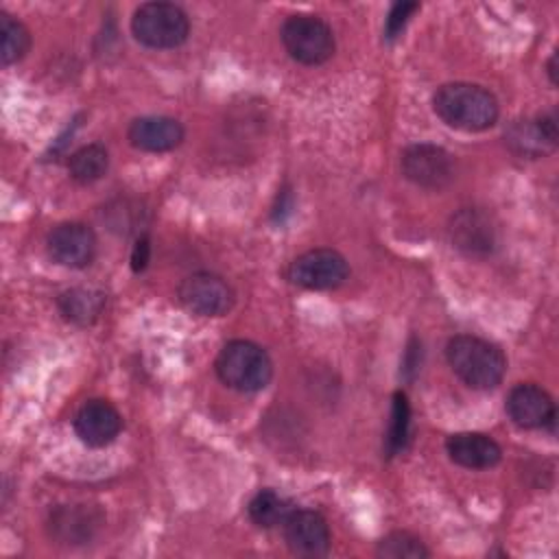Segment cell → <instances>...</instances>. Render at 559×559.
Instances as JSON below:
<instances>
[{"mask_svg": "<svg viewBox=\"0 0 559 559\" xmlns=\"http://www.w3.org/2000/svg\"><path fill=\"white\" fill-rule=\"evenodd\" d=\"M100 522H103L100 513L94 511L92 507L63 504L50 513L48 528H50V535L59 544L79 546V544L90 542L96 535Z\"/></svg>", "mask_w": 559, "mask_h": 559, "instance_id": "2e32d148", "label": "cell"}, {"mask_svg": "<svg viewBox=\"0 0 559 559\" xmlns=\"http://www.w3.org/2000/svg\"><path fill=\"white\" fill-rule=\"evenodd\" d=\"M450 240L452 245L469 258H485L496 249L498 234L489 218L478 207H463L450 218Z\"/></svg>", "mask_w": 559, "mask_h": 559, "instance_id": "8fae6325", "label": "cell"}, {"mask_svg": "<svg viewBox=\"0 0 559 559\" xmlns=\"http://www.w3.org/2000/svg\"><path fill=\"white\" fill-rule=\"evenodd\" d=\"M181 306L199 317H223L234 308L236 293L216 273L199 271L181 280L177 288Z\"/></svg>", "mask_w": 559, "mask_h": 559, "instance_id": "52a82bcc", "label": "cell"}, {"mask_svg": "<svg viewBox=\"0 0 559 559\" xmlns=\"http://www.w3.org/2000/svg\"><path fill=\"white\" fill-rule=\"evenodd\" d=\"M417 9H419L417 2H395V4L391 7V11H389L386 20H384V37H386L389 41L395 39V37L404 31L408 17H411Z\"/></svg>", "mask_w": 559, "mask_h": 559, "instance_id": "cb8c5ba5", "label": "cell"}, {"mask_svg": "<svg viewBox=\"0 0 559 559\" xmlns=\"http://www.w3.org/2000/svg\"><path fill=\"white\" fill-rule=\"evenodd\" d=\"M402 175L426 190H441L454 179V157L437 144H411L400 157Z\"/></svg>", "mask_w": 559, "mask_h": 559, "instance_id": "ba28073f", "label": "cell"}, {"mask_svg": "<svg viewBox=\"0 0 559 559\" xmlns=\"http://www.w3.org/2000/svg\"><path fill=\"white\" fill-rule=\"evenodd\" d=\"M127 138L129 144L138 151L166 153L183 142L186 129L177 118L170 116H140L131 120Z\"/></svg>", "mask_w": 559, "mask_h": 559, "instance_id": "9a60e30c", "label": "cell"}, {"mask_svg": "<svg viewBox=\"0 0 559 559\" xmlns=\"http://www.w3.org/2000/svg\"><path fill=\"white\" fill-rule=\"evenodd\" d=\"M280 37L290 59L304 66H321L336 50L332 28L312 13L288 15L282 24Z\"/></svg>", "mask_w": 559, "mask_h": 559, "instance_id": "5b68a950", "label": "cell"}, {"mask_svg": "<svg viewBox=\"0 0 559 559\" xmlns=\"http://www.w3.org/2000/svg\"><path fill=\"white\" fill-rule=\"evenodd\" d=\"M452 463L467 469H489L500 463L502 448L485 432H454L445 439Z\"/></svg>", "mask_w": 559, "mask_h": 559, "instance_id": "e0dca14e", "label": "cell"}, {"mask_svg": "<svg viewBox=\"0 0 559 559\" xmlns=\"http://www.w3.org/2000/svg\"><path fill=\"white\" fill-rule=\"evenodd\" d=\"M48 255L68 269H85L96 255V234L79 221L59 223L46 238Z\"/></svg>", "mask_w": 559, "mask_h": 559, "instance_id": "9c48e42d", "label": "cell"}, {"mask_svg": "<svg viewBox=\"0 0 559 559\" xmlns=\"http://www.w3.org/2000/svg\"><path fill=\"white\" fill-rule=\"evenodd\" d=\"M122 430V415L118 408L103 400H87L74 415V432L90 448L109 445Z\"/></svg>", "mask_w": 559, "mask_h": 559, "instance_id": "5bb4252c", "label": "cell"}, {"mask_svg": "<svg viewBox=\"0 0 559 559\" xmlns=\"http://www.w3.org/2000/svg\"><path fill=\"white\" fill-rule=\"evenodd\" d=\"M151 260V240L146 234L135 238V245L131 249V269L133 273H142L148 266Z\"/></svg>", "mask_w": 559, "mask_h": 559, "instance_id": "d4e9b609", "label": "cell"}, {"mask_svg": "<svg viewBox=\"0 0 559 559\" xmlns=\"http://www.w3.org/2000/svg\"><path fill=\"white\" fill-rule=\"evenodd\" d=\"M133 37L155 50L181 46L190 35L188 13L173 2H144L131 17Z\"/></svg>", "mask_w": 559, "mask_h": 559, "instance_id": "277c9868", "label": "cell"}, {"mask_svg": "<svg viewBox=\"0 0 559 559\" xmlns=\"http://www.w3.org/2000/svg\"><path fill=\"white\" fill-rule=\"evenodd\" d=\"M249 518L255 526L260 528H275L286 522V518L293 511L290 500L280 496L273 489H260L251 500H249Z\"/></svg>", "mask_w": 559, "mask_h": 559, "instance_id": "ffe728a7", "label": "cell"}, {"mask_svg": "<svg viewBox=\"0 0 559 559\" xmlns=\"http://www.w3.org/2000/svg\"><path fill=\"white\" fill-rule=\"evenodd\" d=\"M107 168H109V153L98 142L85 144V146L76 148L68 157V173H70V177L74 181L83 183V186L103 179Z\"/></svg>", "mask_w": 559, "mask_h": 559, "instance_id": "d6986e66", "label": "cell"}, {"mask_svg": "<svg viewBox=\"0 0 559 559\" xmlns=\"http://www.w3.org/2000/svg\"><path fill=\"white\" fill-rule=\"evenodd\" d=\"M432 109L448 127L465 133L487 131L500 116L496 96L487 87L467 81L441 85L432 96Z\"/></svg>", "mask_w": 559, "mask_h": 559, "instance_id": "6da1fadb", "label": "cell"}, {"mask_svg": "<svg viewBox=\"0 0 559 559\" xmlns=\"http://www.w3.org/2000/svg\"><path fill=\"white\" fill-rule=\"evenodd\" d=\"M376 555L384 559H424L430 557V550L417 535L408 531H393L378 542Z\"/></svg>", "mask_w": 559, "mask_h": 559, "instance_id": "603a6c76", "label": "cell"}, {"mask_svg": "<svg viewBox=\"0 0 559 559\" xmlns=\"http://www.w3.org/2000/svg\"><path fill=\"white\" fill-rule=\"evenodd\" d=\"M411 435V404L404 391H395L391 397V419L384 439L386 456H395L406 450Z\"/></svg>", "mask_w": 559, "mask_h": 559, "instance_id": "44dd1931", "label": "cell"}, {"mask_svg": "<svg viewBox=\"0 0 559 559\" xmlns=\"http://www.w3.org/2000/svg\"><path fill=\"white\" fill-rule=\"evenodd\" d=\"M288 280L308 290H330L341 286L349 275V264L336 249H310L297 255L286 271Z\"/></svg>", "mask_w": 559, "mask_h": 559, "instance_id": "8992f818", "label": "cell"}, {"mask_svg": "<svg viewBox=\"0 0 559 559\" xmlns=\"http://www.w3.org/2000/svg\"><path fill=\"white\" fill-rule=\"evenodd\" d=\"M504 411L509 419L524 430H539L555 426V402L542 386L533 382L515 384L504 402Z\"/></svg>", "mask_w": 559, "mask_h": 559, "instance_id": "30bf717a", "label": "cell"}, {"mask_svg": "<svg viewBox=\"0 0 559 559\" xmlns=\"http://www.w3.org/2000/svg\"><path fill=\"white\" fill-rule=\"evenodd\" d=\"M282 526L290 552L301 557H321L330 550V526L319 511L293 509Z\"/></svg>", "mask_w": 559, "mask_h": 559, "instance_id": "7c38bea8", "label": "cell"}, {"mask_svg": "<svg viewBox=\"0 0 559 559\" xmlns=\"http://www.w3.org/2000/svg\"><path fill=\"white\" fill-rule=\"evenodd\" d=\"M546 72H548V79L552 85H557V52L550 55L548 59V66H546Z\"/></svg>", "mask_w": 559, "mask_h": 559, "instance_id": "484cf974", "label": "cell"}, {"mask_svg": "<svg viewBox=\"0 0 559 559\" xmlns=\"http://www.w3.org/2000/svg\"><path fill=\"white\" fill-rule=\"evenodd\" d=\"M0 37H2V52H0L2 66L17 63L31 48L28 28L7 11H0Z\"/></svg>", "mask_w": 559, "mask_h": 559, "instance_id": "7402d4cb", "label": "cell"}, {"mask_svg": "<svg viewBox=\"0 0 559 559\" xmlns=\"http://www.w3.org/2000/svg\"><path fill=\"white\" fill-rule=\"evenodd\" d=\"M107 297L94 288H70L63 290L57 299L59 312L66 321L76 325H92L105 308Z\"/></svg>", "mask_w": 559, "mask_h": 559, "instance_id": "ac0fdd59", "label": "cell"}, {"mask_svg": "<svg viewBox=\"0 0 559 559\" xmlns=\"http://www.w3.org/2000/svg\"><path fill=\"white\" fill-rule=\"evenodd\" d=\"M214 369L225 386L240 393L262 391L273 378V362L266 349L245 338L225 343L216 356Z\"/></svg>", "mask_w": 559, "mask_h": 559, "instance_id": "3957f363", "label": "cell"}, {"mask_svg": "<svg viewBox=\"0 0 559 559\" xmlns=\"http://www.w3.org/2000/svg\"><path fill=\"white\" fill-rule=\"evenodd\" d=\"M445 360L467 386L478 391L498 386L507 371V358L502 349L472 334L452 336L445 345Z\"/></svg>", "mask_w": 559, "mask_h": 559, "instance_id": "7a4b0ae2", "label": "cell"}, {"mask_svg": "<svg viewBox=\"0 0 559 559\" xmlns=\"http://www.w3.org/2000/svg\"><path fill=\"white\" fill-rule=\"evenodd\" d=\"M507 146L520 157H544L557 146V116L555 111L537 118L513 120L504 131Z\"/></svg>", "mask_w": 559, "mask_h": 559, "instance_id": "4fadbf2b", "label": "cell"}]
</instances>
